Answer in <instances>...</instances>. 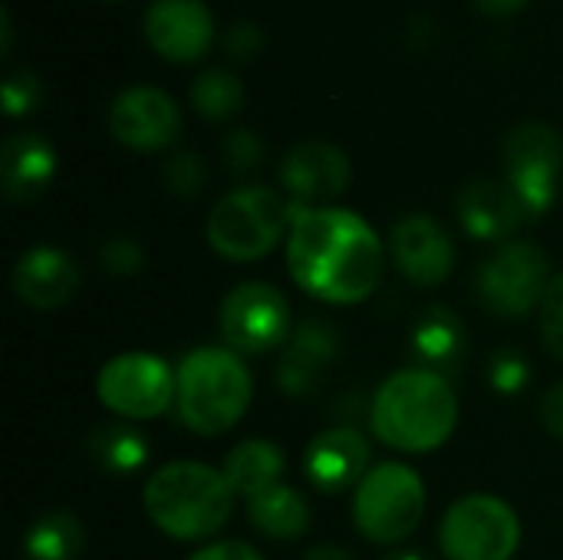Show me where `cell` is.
<instances>
[{"instance_id": "cell-19", "label": "cell", "mask_w": 563, "mask_h": 560, "mask_svg": "<svg viewBox=\"0 0 563 560\" xmlns=\"http://www.w3.org/2000/svg\"><path fill=\"white\" fill-rule=\"evenodd\" d=\"M145 33L168 59H195L211 43V10L201 0H155L145 13Z\"/></svg>"}, {"instance_id": "cell-22", "label": "cell", "mask_w": 563, "mask_h": 560, "mask_svg": "<svg viewBox=\"0 0 563 560\" xmlns=\"http://www.w3.org/2000/svg\"><path fill=\"white\" fill-rule=\"evenodd\" d=\"M86 449H89V459L99 465V472L115 475V479L135 475L148 462V439L142 436V429H135L125 419L92 426L86 436Z\"/></svg>"}, {"instance_id": "cell-30", "label": "cell", "mask_w": 563, "mask_h": 560, "mask_svg": "<svg viewBox=\"0 0 563 560\" xmlns=\"http://www.w3.org/2000/svg\"><path fill=\"white\" fill-rule=\"evenodd\" d=\"M99 261L112 277H135L145 267V251L135 238H109L99 248Z\"/></svg>"}, {"instance_id": "cell-32", "label": "cell", "mask_w": 563, "mask_h": 560, "mask_svg": "<svg viewBox=\"0 0 563 560\" xmlns=\"http://www.w3.org/2000/svg\"><path fill=\"white\" fill-rule=\"evenodd\" d=\"M261 155H264V145H261V139H257L251 129H238V132H231V135L224 139V158H228V165L238 168V172L254 168V165L261 162Z\"/></svg>"}, {"instance_id": "cell-13", "label": "cell", "mask_w": 563, "mask_h": 560, "mask_svg": "<svg viewBox=\"0 0 563 560\" xmlns=\"http://www.w3.org/2000/svg\"><path fill=\"white\" fill-rule=\"evenodd\" d=\"M178 129V106L172 102L168 92L155 86H132L119 92L109 109V132L135 152H155L172 145Z\"/></svg>"}, {"instance_id": "cell-20", "label": "cell", "mask_w": 563, "mask_h": 560, "mask_svg": "<svg viewBox=\"0 0 563 560\" xmlns=\"http://www.w3.org/2000/svg\"><path fill=\"white\" fill-rule=\"evenodd\" d=\"M56 175V152L36 132H16L3 142L0 152V182L3 195L13 205L36 201Z\"/></svg>"}, {"instance_id": "cell-16", "label": "cell", "mask_w": 563, "mask_h": 560, "mask_svg": "<svg viewBox=\"0 0 563 560\" xmlns=\"http://www.w3.org/2000/svg\"><path fill=\"white\" fill-rule=\"evenodd\" d=\"M336 347L340 337L327 320H303L300 327H294L280 363H277V386L284 396L294 399H307L320 389L327 370L336 360Z\"/></svg>"}, {"instance_id": "cell-11", "label": "cell", "mask_w": 563, "mask_h": 560, "mask_svg": "<svg viewBox=\"0 0 563 560\" xmlns=\"http://www.w3.org/2000/svg\"><path fill=\"white\" fill-rule=\"evenodd\" d=\"M508 182L521 195L531 218H541L558 198L563 168L561 135L544 122H521L505 135L501 145Z\"/></svg>"}, {"instance_id": "cell-27", "label": "cell", "mask_w": 563, "mask_h": 560, "mask_svg": "<svg viewBox=\"0 0 563 560\" xmlns=\"http://www.w3.org/2000/svg\"><path fill=\"white\" fill-rule=\"evenodd\" d=\"M488 383L498 396H518L531 383V363L518 350H498L488 360Z\"/></svg>"}, {"instance_id": "cell-35", "label": "cell", "mask_w": 563, "mask_h": 560, "mask_svg": "<svg viewBox=\"0 0 563 560\" xmlns=\"http://www.w3.org/2000/svg\"><path fill=\"white\" fill-rule=\"evenodd\" d=\"M541 422H544V429H548L554 439H561L563 442V383H558V386L544 396V403H541Z\"/></svg>"}, {"instance_id": "cell-2", "label": "cell", "mask_w": 563, "mask_h": 560, "mask_svg": "<svg viewBox=\"0 0 563 560\" xmlns=\"http://www.w3.org/2000/svg\"><path fill=\"white\" fill-rule=\"evenodd\" d=\"M369 422L376 439L396 452H435L459 426V399L445 376L412 366L376 389Z\"/></svg>"}, {"instance_id": "cell-5", "label": "cell", "mask_w": 563, "mask_h": 560, "mask_svg": "<svg viewBox=\"0 0 563 560\" xmlns=\"http://www.w3.org/2000/svg\"><path fill=\"white\" fill-rule=\"evenodd\" d=\"M300 211L297 201H287L274 188H234L208 215V244L234 264L261 261L277 248Z\"/></svg>"}, {"instance_id": "cell-9", "label": "cell", "mask_w": 563, "mask_h": 560, "mask_svg": "<svg viewBox=\"0 0 563 560\" xmlns=\"http://www.w3.org/2000/svg\"><path fill=\"white\" fill-rule=\"evenodd\" d=\"M178 393V373L155 353H119L96 376L99 403L125 422L162 416Z\"/></svg>"}, {"instance_id": "cell-7", "label": "cell", "mask_w": 563, "mask_h": 560, "mask_svg": "<svg viewBox=\"0 0 563 560\" xmlns=\"http://www.w3.org/2000/svg\"><path fill=\"white\" fill-rule=\"evenodd\" d=\"M551 281V261L538 244L508 241L482 264L475 277V294L492 317L521 320L531 310H541Z\"/></svg>"}, {"instance_id": "cell-3", "label": "cell", "mask_w": 563, "mask_h": 560, "mask_svg": "<svg viewBox=\"0 0 563 560\" xmlns=\"http://www.w3.org/2000/svg\"><path fill=\"white\" fill-rule=\"evenodd\" d=\"M234 498L224 472L201 462H168L142 492L148 521L175 541L214 538L231 521Z\"/></svg>"}, {"instance_id": "cell-28", "label": "cell", "mask_w": 563, "mask_h": 560, "mask_svg": "<svg viewBox=\"0 0 563 560\" xmlns=\"http://www.w3.org/2000/svg\"><path fill=\"white\" fill-rule=\"evenodd\" d=\"M541 343L563 363V271L554 274L544 300H541Z\"/></svg>"}, {"instance_id": "cell-36", "label": "cell", "mask_w": 563, "mask_h": 560, "mask_svg": "<svg viewBox=\"0 0 563 560\" xmlns=\"http://www.w3.org/2000/svg\"><path fill=\"white\" fill-rule=\"evenodd\" d=\"M528 0H478V7L485 10V13H495V17H508V13H515V10H521Z\"/></svg>"}, {"instance_id": "cell-12", "label": "cell", "mask_w": 563, "mask_h": 560, "mask_svg": "<svg viewBox=\"0 0 563 560\" xmlns=\"http://www.w3.org/2000/svg\"><path fill=\"white\" fill-rule=\"evenodd\" d=\"M280 185L300 208H327L350 188V158L333 142H300L280 162Z\"/></svg>"}, {"instance_id": "cell-34", "label": "cell", "mask_w": 563, "mask_h": 560, "mask_svg": "<svg viewBox=\"0 0 563 560\" xmlns=\"http://www.w3.org/2000/svg\"><path fill=\"white\" fill-rule=\"evenodd\" d=\"M261 43H264V36H261V30H257L251 20H238V23L228 30V50H231V53H238V56H251V53H257V50H261Z\"/></svg>"}, {"instance_id": "cell-33", "label": "cell", "mask_w": 563, "mask_h": 560, "mask_svg": "<svg viewBox=\"0 0 563 560\" xmlns=\"http://www.w3.org/2000/svg\"><path fill=\"white\" fill-rule=\"evenodd\" d=\"M188 560H264L251 545L244 541H218L201 551H195Z\"/></svg>"}, {"instance_id": "cell-24", "label": "cell", "mask_w": 563, "mask_h": 560, "mask_svg": "<svg viewBox=\"0 0 563 560\" xmlns=\"http://www.w3.org/2000/svg\"><path fill=\"white\" fill-rule=\"evenodd\" d=\"M284 452L277 442L267 439H244L241 446H234L224 459V479L231 482L234 495L254 498L274 485H280L284 475Z\"/></svg>"}, {"instance_id": "cell-4", "label": "cell", "mask_w": 563, "mask_h": 560, "mask_svg": "<svg viewBox=\"0 0 563 560\" xmlns=\"http://www.w3.org/2000/svg\"><path fill=\"white\" fill-rule=\"evenodd\" d=\"M175 373H178L175 406L181 422L195 436L205 439L224 436L244 419L254 396V383L244 360L234 350L198 347L181 360Z\"/></svg>"}, {"instance_id": "cell-31", "label": "cell", "mask_w": 563, "mask_h": 560, "mask_svg": "<svg viewBox=\"0 0 563 560\" xmlns=\"http://www.w3.org/2000/svg\"><path fill=\"white\" fill-rule=\"evenodd\" d=\"M40 99V83L30 69H16L3 79V109L7 116H23L36 106Z\"/></svg>"}, {"instance_id": "cell-6", "label": "cell", "mask_w": 563, "mask_h": 560, "mask_svg": "<svg viewBox=\"0 0 563 560\" xmlns=\"http://www.w3.org/2000/svg\"><path fill=\"white\" fill-rule=\"evenodd\" d=\"M426 515V485L416 469L402 462H383L356 485L353 521L373 545L406 541Z\"/></svg>"}, {"instance_id": "cell-26", "label": "cell", "mask_w": 563, "mask_h": 560, "mask_svg": "<svg viewBox=\"0 0 563 560\" xmlns=\"http://www.w3.org/2000/svg\"><path fill=\"white\" fill-rule=\"evenodd\" d=\"M191 102L205 119H231L244 102V86L231 69H205L191 86Z\"/></svg>"}, {"instance_id": "cell-18", "label": "cell", "mask_w": 563, "mask_h": 560, "mask_svg": "<svg viewBox=\"0 0 563 560\" xmlns=\"http://www.w3.org/2000/svg\"><path fill=\"white\" fill-rule=\"evenodd\" d=\"M79 267L76 261L49 244H36L16 257L13 267V290L33 310H56L69 304L79 290Z\"/></svg>"}, {"instance_id": "cell-1", "label": "cell", "mask_w": 563, "mask_h": 560, "mask_svg": "<svg viewBox=\"0 0 563 560\" xmlns=\"http://www.w3.org/2000/svg\"><path fill=\"white\" fill-rule=\"evenodd\" d=\"M287 267L310 297L353 307L383 281L386 254L379 234L346 208H303L290 224Z\"/></svg>"}, {"instance_id": "cell-37", "label": "cell", "mask_w": 563, "mask_h": 560, "mask_svg": "<svg viewBox=\"0 0 563 560\" xmlns=\"http://www.w3.org/2000/svg\"><path fill=\"white\" fill-rule=\"evenodd\" d=\"M303 560H353V554L346 548H336V545H320V548L307 551Z\"/></svg>"}, {"instance_id": "cell-17", "label": "cell", "mask_w": 563, "mask_h": 560, "mask_svg": "<svg viewBox=\"0 0 563 560\" xmlns=\"http://www.w3.org/2000/svg\"><path fill=\"white\" fill-rule=\"evenodd\" d=\"M525 218L531 215L511 182L475 178L459 191V221L475 241H505Z\"/></svg>"}, {"instance_id": "cell-8", "label": "cell", "mask_w": 563, "mask_h": 560, "mask_svg": "<svg viewBox=\"0 0 563 560\" xmlns=\"http://www.w3.org/2000/svg\"><path fill=\"white\" fill-rule=\"evenodd\" d=\"M521 545V521L505 498L465 495L439 528V548L449 560H511Z\"/></svg>"}, {"instance_id": "cell-10", "label": "cell", "mask_w": 563, "mask_h": 560, "mask_svg": "<svg viewBox=\"0 0 563 560\" xmlns=\"http://www.w3.org/2000/svg\"><path fill=\"white\" fill-rule=\"evenodd\" d=\"M294 333V310L280 287L264 281L238 284L221 304V337L238 356H257L287 347Z\"/></svg>"}, {"instance_id": "cell-29", "label": "cell", "mask_w": 563, "mask_h": 560, "mask_svg": "<svg viewBox=\"0 0 563 560\" xmlns=\"http://www.w3.org/2000/svg\"><path fill=\"white\" fill-rule=\"evenodd\" d=\"M205 178H208V168H205V162H201L198 152H178L165 165V185L175 195H181V198L198 195L201 185H205Z\"/></svg>"}, {"instance_id": "cell-15", "label": "cell", "mask_w": 563, "mask_h": 560, "mask_svg": "<svg viewBox=\"0 0 563 560\" xmlns=\"http://www.w3.org/2000/svg\"><path fill=\"white\" fill-rule=\"evenodd\" d=\"M369 469V442L353 426H333L310 439L303 452V472L310 485L323 495L350 492L366 479Z\"/></svg>"}, {"instance_id": "cell-38", "label": "cell", "mask_w": 563, "mask_h": 560, "mask_svg": "<svg viewBox=\"0 0 563 560\" xmlns=\"http://www.w3.org/2000/svg\"><path fill=\"white\" fill-rule=\"evenodd\" d=\"M386 560H429L426 554H419V551H402V554H389Z\"/></svg>"}, {"instance_id": "cell-21", "label": "cell", "mask_w": 563, "mask_h": 560, "mask_svg": "<svg viewBox=\"0 0 563 560\" xmlns=\"http://www.w3.org/2000/svg\"><path fill=\"white\" fill-rule=\"evenodd\" d=\"M468 353V337L465 323L455 310L435 304L426 307L412 327V356L422 370L439 373V376H455L465 363Z\"/></svg>"}, {"instance_id": "cell-14", "label": "cell", "mask_w": 563, "mask_h": 560, "mask_svg": "<svg viewBox=\"0 0 563 560\" xmlns=\"http://www.w3.org/2000/svg\"><path fill=\"white\" fill-rule=\"evenodd\" d=\"M393 257L416 287H439L455 271V244L429 215H406L393 228Z\"/></svg>"}, {"instance_id": "cell-25", "label": "cell", "mask_w": 563, "mask_h": 560, "mask_svg": "<svg viewBox=\"0 0 563 560\" xmlns=\"http://www.w3.org/2000/svg\"><path fill=\"white\" fill-rule=\"evenodd\" d=\"M86 545L82 521L73 512H46L23 535L26 560H76Z\"/></svg>"}, {"instance_id": "cell-23", "label": "cell", "mask_w": 563, "mask_h": 560, "mask_svg": "<svg viewBox=\"0 0 563 560\" xmlns=\"http://www.w3.org/2000/svg\"><path fill=\"white\" fill-rule=\"evenodd\" d=\"M247 521L271 541H297L310 528V505L290 485H274L247 498Z\"/></svg>"}]
</instances>
